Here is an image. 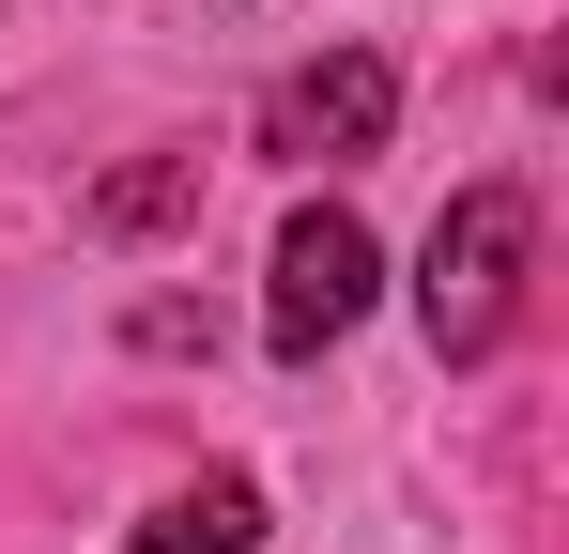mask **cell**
Wrapping results in <instances>:
<instances>
[{
    "label": "cell",
    "mask_w": 569,
    "mask_h": 554,
    "mask_svg": "<svg viewBox=\"0 0 569 554\" xmlns=\"http://www.w3.org/2000/svg\"><path fill=\"white\" fill-rule=\"evenodd\" d=\"M523 247H539L523 185H462V200L431 216V247H416V324H431L447 369H477L508 324H523Z\"/></svg>",
    "instance_id": "obj_1"
},
{
    "label": "cell",
    "mask_w": 569,
    "mask_h": 554,
    "mask_svg": "<svg viewBox=\"0 0 569 554\" xmlns=\"http://www.w3.org/2000/svg\"><path fill=\"white\" fill-rule=\"evenodd\" d=\"M370 277H385V247L355 231V200H308V216L278 231V308H262V324H278V355H292V369L339 355V339L370 324Z\"/></svg>",
    "instance_id": "obj_2"
},
{
    "label": "cell",
    "mask_w": 569,
    "mask_h": 554,
    "mask_svg": "<svg viewBox=\"0 0 569 554\" xmlns=\"http://www.w3.org/2000/svg\"><path fill=\"white\" fill-rule=\"evenodd\" d=\"M385 123H400V78L370 47H323L262 92V155H292V170H355V155H385Z\"/></svg>",
    "instance_id": "obj_3"
},
{
    "label": "cell",
    "mask_w": 569,
    "mask_h": 554,
    "mask_svg": "<svg viewBox=\"0 0 569 554\" xmlns=\"http://www.w3.org/2000/svg\"><path fill=\"white\" fill-rule=\"evenodd\" d=\"M123 554H262V493H247V477H200V493H170Z\"/></svg>",
    "instance_id": "obj_4"
},
{
    "label": "cell",
    "mask_w": 569,
    "mask_h": 554,
    "mask_svg": "<svg viewBox=\"0 0 569 554\" xmlns=\"http://www.w3.org/2000/svg\"><path fill=\"white\" fill-rule=\"evenodd\" d=\"M186 200H200V155H139V170L93 185V231H108V247H139V231H170Z\"/></svg>",
    "instance_id": "obj_5"
}]
</instances>
